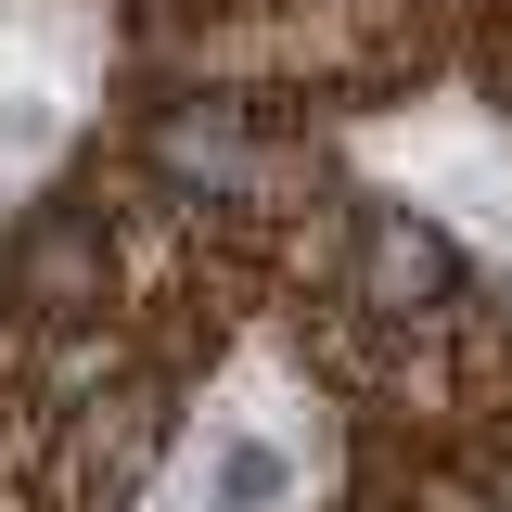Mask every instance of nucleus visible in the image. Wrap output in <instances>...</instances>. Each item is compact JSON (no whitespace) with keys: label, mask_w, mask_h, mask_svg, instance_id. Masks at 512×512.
<instances>
[{"label":"nucleus","mask_w":512,"mask_h":512,"mask_svg":"<svg viewBox=\"0 0 512 512\" xmlns=\"http://www.w3.org/2000/svg\"><path fill=\"white\" fill-rule=\"evenodd\" d=\"M359 282H372V308H423V295L461 282V256H448L410 205H372V218H359Z\"/></svg>","instance_id":"nucleus-1"},{"label":"nucleus","mask_w":512,"mask_h":512,"mask_svg":"<svg viewBox=\"0 0 512 512\" xmlns=\"http://www.w3.org/2000/svg\"><path fill=\"white\" fill-rule=\"evenodd\" d=\"M282 500H295L282 436H205V512H282Z\"/></svg>","instance_id":"nucleus-2"}]
</instances>
